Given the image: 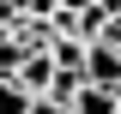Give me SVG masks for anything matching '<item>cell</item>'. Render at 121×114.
Returning a JSON list of instances; mask_svg holds the SVG:
<instances>
[{"label": "cell", "instance_id": "1", "mask_svg": "<svg viewBox=\"0 0 121 114\" xmlns=\"http://www.w3.org/2000/svg\"><path fill=\"white\" fill-rule=\"evenodd\" d=\"M79 78L97 90H115L121 96V48H103V42H91L85 48V66H79Z\"/></svg>", "mask_w": 121, "mask_h": 114}, {"label": "cell", "instance_id": "2", "mask_svg": "<svg viewBox=\"0 0 121 114\" xmlns=\"http://www.w3.org/2000/svg\"><path fill=\"white\" fill-rule=\"evenodd\" d=\"M115 90H97V84H85V90H79V96H73V114H115Z\"/></svg>", "mask_w": 121, "mask_h": 114}, {"label": "cell", "instance_id": "3", "mask_svg": "<svg viewBox=\"0 0 121 114\" xmlns=\"http://www.w3.org/2000/svg\"><path fill=\"white\" fill-rule=\"evenodd\" d=\"M79 90H85V78H79V72H55L43 96H48V102H60V108H73V96H79Z\"/></svg>", "mask_w": 121, "mask_h": 114}, {"label": "cell", "instance_id": "4", "mask_svg": "<svg viewBox=\"0 0 121 114\" xmlns=\"http://www.w3.org/2000/svg\"><path fill=\"white\" fill-rule=\"evenodd\" d=\"M0 114H30V90L18 78H0Z\"/></svg>", "mask_w": 121, "mask_h": 114}, {"label": "cell", "instance_id": "5", "mask_svg": "<svg viewBox=\"0 0 121 114\" xmlns=\"http://www.w3.org/2000/svg\"><path fill=\"white\" fill-rule=\"evenodd\" d=\"M30 114H73V108H60V102H48V96H30Z\"/></svg>", "mask_w": 121, "mask_h": 114}, {"label": "cell", "instance_id": "6", "mask_svg": "<svg viewBox=\"0 0 121 114\" xmlns=\"http://www.w3.org/2000/svg\"><path fill=\"white\" fill-rule=\"evenodd\" d=\"M91 6H97L103 18H121V0H91Z\"/></svg>", "mask_w": 121, "mask_h": 114}, {"label": "cell", "instance_id": "7", "mask_svg": "<svg viewBox=\"0 0 121 114\" xmlns=\"http://www.w3.org/2000/svg\"><path fill=\"white\" fill-rule=\"evenodd\" d=\"M55 6H60V12H85L91 0H55Z\"/></svg>", "mask_w": 121, "mask_h": 114}]
</instances>
